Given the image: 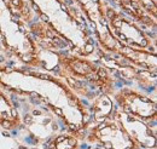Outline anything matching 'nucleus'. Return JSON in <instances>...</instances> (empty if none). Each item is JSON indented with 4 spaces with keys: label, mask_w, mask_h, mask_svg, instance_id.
Wrapping results in <instances>:
<instances>
[{
    "label": "nucleus",
    "mask_w": 157,
    "mask_h": 149,
    "mask_svg": "<svg viewBox=\"0 0 157 149\" xmlns=\"http://www.w3.org/2000/svg\"><path fill=\"white\" fill-rule=\"evenodd\" d=\"M115 98L122 107V111L140 120H150L156 118V103L147 97L132 90H122L115 95Z\"/></svg>",
    "instance_id": "f03ea898"
},
{
    "label": "nucleus",
    "mask_w": 157,
    "mask_h": 149,
    "mask_svg": "<svg viewBox=\"0 0 157 149\" xmlns=\"http://www.w3.org/2000/svg\"><path fill=\"white\" fill-rule=\"evenodd\" d=\"M0 125L4 129L12 130L20 127L21 119L17 111L13 108L7 97L0 91Z\"/></svg>",
    "instance_id": "20e7f679"
},
{
    "label": "nucleus",
    "mask_w": 157,
    "mask_h": 149,
    "mask_svg": "<svg viewBox=\"0 0 157 149\" xmlns=\"http://www.w3.org/2000/svg\"><path fill=\"white\" fill-rule=\"evenodd\" d=\"M114 116L120 121L123 130L137 143L139 148H151V146L156 148V133L149 130L143 120L123 111H116Z\"/></svg>",
    "instance_id": "7ed1b4c3"
},
{
    "label": "nucleus",
    "mask_w": 157,
    "mask_h": 149,
    "mask_svg": "<svg viewBox=\"0 0 157 149\" xmlns=\"http://www.w3.org/2000/svg\"><path fill=\"white\" fill-rule=\"evenodd\" d=\"M87 139L104 149H140L116 118L114 120L105 119L100 125L92 127Z\"/></svg>",
    "instance_id": "f257e3e1"
},
{
    "label": "nucleus",
    "mask_w": 157,
    "mask_h": 149,
    "mask_svg": "<svg viewBox=\"0 0 157 149\" xmlns=\"http://www.w3.org/2000/svg\"><path fill=\"white\" fill-rule=\"evenodd\" d=\"M50 149H78V139L74 136H58L53 139Z\"/></svg>",
    "instance_id": "39448f33"
}]
</instances>
